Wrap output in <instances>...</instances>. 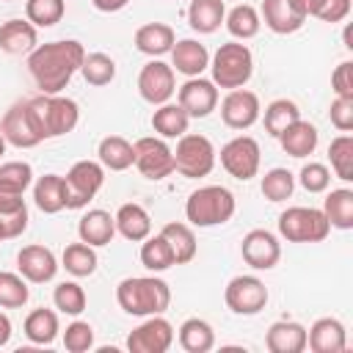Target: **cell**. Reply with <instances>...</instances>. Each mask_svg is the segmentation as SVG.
Masks as SVG:
<instances>
[{
    "label": "cell",
    "instance_id": "obj_28",
    "mask_svg": "<svg viewBox=\"0 0 353 353\" xmlns=\"http://www.w3.org/2000/svg\"><path fill=\"white\" fill-rule=\"evenodd\" d=\"M77 237L94 248L108 245L116 237V221L108 210H88L77 223Z\"/></svg>",
    "mask_w": 353,
    "mask_h": 353
},
{
    "label": "cell",
    "instance_id": "obj_3",
    "mask_svg": "<svg viewBox=\"0 0 353 353\" xmlns=\"http://www.w3.org/2000/svg\"><path fill=\"white\" fill-rule=\"evenodd\" d=\"M33 124L41 135V141L47 138H61L66 132H72L80 121V108L74 99L61 97V94H39L28 99Z\"/></svg>",
    "mask_w": 353,
    "mask_h": 353
},
{
    "label": "cell",
    "instance_id": "obj_8",
    "mask_svg": "<svg viewBox=\"0 0 353 353\" xmlns=\"http://www.w3.org/2000/svg\"><path fill=\"white\" fill-rule=\"evenodd\" d=\"M105 182V168L97 160H77L66 176H63V199H66V210H83L88 207V201L99 193Z\"/></svg>",
    "mask_w": 353,
    "mask_h": 353
},
{
    "label": "cell",
    "instance_id": "obj_44",
    "mask_svg": "<svg viewBox=\"0 0 353 353\" xmlns=\"http://www.w3.org/2000/svg\"><path fill=\"white\" fill-rule=\"evenodd\" d=\"M328 160H331V171L342 182H350L353 179V135L350 132H342V135H336L331 141Z\"/></svg>",
    "mask_w": 353,
    "mask_h": 353
},
{
    "label": "cell",
    "instance_id": "obj_10",
    "mask_svg": "<svg viewBox=\"0 0 353 353\" xmlns=\"http://www.w3.org/2000/svg\"><path fill=\"white\" fill-rule=\"evenodd\" d=\"M259 163H262V152H259L256 138H251V135H237L221 146L223 171L240 182H248L251 176H256Z\"/></svg>",
    "mask_w": 353,
    "mask_h": 353
},
{
    "label": "cell",
    "instance_id": "obj_16",
    "mask_svg": "<svg viewBox=\"0 0 353 353\" xmlns=\"http://www.w3.org/2000/svg\"><path fill=\"white\" fill-rule=\"evenodd\" d=\"M176 102L190 119H207L218 108V85L201 74L188 77L176 91Z\"/></svg>",
    "mask_w": 353,
    "mask_h": 353
},
{
    "label": "cell",
    "instance_id": "obj_34",
    "mask_svg": "<svg viewBox=\"0 0 353 353\" xmlns=\"http://www.w3.org/2000/svg\"><path fill=\"white\" fill-rule=\"evenodd\" d=\"M176 339H179V347L188 350V353H207V350L215 347V331L201 317H188L179 325Z\"/></svg>",
    "mask_w": 353,
    "mask_h": 353
},
{
    "label": "cell",
    "instance_id": "obj_17",
    "mask_svg": "<svg viewBox=\"0 0 353 353\" xmlns=\"http://www.w3.org/2000/svg\"><path fill=\"white\" fill-rule=\"evenodd\" d=\"M262 105L259 97L248 88H232L223 99H221V119L226 127L232 130H248L259 121Z\"/></svg>",
    "mask_w": 353,
    "mask_h": 353
},
{
    "label": "cell",
    "instance_id": "obj_50",
    "mask_svg": "<svg viewBox=\"0 0 353 353\" xmlns=\"http://www.w3.org/2000/svg\"><path fill=\"white\" fill-rule=\"evenodd\" d=\"M328 116H331V124L339 132H350L353 130V99L350 97H334V102L328 108Z\"/></svg>",
    "mask_w": 353,
    "mask_h": 353
},
{
    "label": "cell",
    "instance_id": "obj_7",
    "mask_svg": "<svg viewBox=\"0 0 353 353\" xmlns=\"http://www.w3.org/2000/svg\"><path fill=\"white\" fill-rule=\"evenodd\" d=\"M215 146L207 135L185 132L176 138L174 149V171H179L185 179H201L215 168Z\"/></svg>",
    "mask_w": 353,
    "mask_h": 353
},
{
    "label": "cell",
    "instance_id": "obj_43",
    "mask_svg": "<svg viewBox=\"0 0 353 353\" xmlns=\"http://www.w3.org/2000/svg\"><path fill=\"white\" fill-rule=\"evenodd\" d=\"M66 0H25V19L36 28H52L63 19Z\"/></svg>",
    "mask_w": 353,
    "mask_h": 353
},
{
    "label": "cell",
    "instance_id": "obj_11",
    "mask_svg": "<svg viewBox=\"0 0 353 353\" xmlns=\"http://www.w3.org/2000/svg\"><path fill=\"white\" fill-rule=\"evenodd\" d=\"M226 306L240 317H254L268 306V287L256 276H234L223 290Z\"/></svg>",
    "mask_w": 353,
    "mask_h": 353
},
{
    "label": "cell",
    "instance_id": "obj_52",
    "mask_svg": "<svg viewBox=\"0 0 353 353\" xmlns=\"http://www.w3.org/2000/svg\"><path fill=\"white\" fill-rule=\"evenodd\" d=\"M347 14H350V0H325V6H323V11L317 14V19L334 25V22H342Z\"/></svg>",
    "mask_w": 353,
    "mask_h": 353
},
{
    "label": "cell",
    "instance_id": "obj_23",
    "mask_svg": "<svg viewBox=\"0 0 353 353\" xmlns=\"http://www.w3.org/2000/svg\"><path fill=\"white\" fill-rule=\"evenodd\" d=\"M265 347L270 353H303L306 328L295 320H276L265 334Z\"/></svg>",
    "mask_w": 353,
    "mask_h": 353
},
{
    "label": "cell",
    "instance_id": "obj_21",
    "mask_svg": "<svg viewBox=\"0 0 353 353\" xmlns=\"http://www.w3.org/2000/svg\"><path fill=\"white\" fill-rule=\"evenodd\" d=\"M171 69L185 77H199L204 69H210V52L196 39H179L171 47Z\"/></svg>",
    "mask_w": 353,
    "mask_h": 353
},
{
    "label": "cell",
    "instance_id": "obj_45",
    "mask_svg": "<svg viewBox=\"0 0 353 353\" xmlns=\"http://www.w3.org/2000/svg\"><path fill=\"white\" fill-rule=\"evenodd\" d=\"M259 190H262V196H265L268 201H273V204L287 201V199L292 196V190H295V176H292V171H287V168H270V171L262 176Z\"/></svg>",
    "mask_w": 353,
    "mask_h": 353
},
{
    "label": "cell",
    "instance_id": "obj_46",
    "mask_svg": "<svg viewBox=\"0 0 353 353\" xmlns=\"http://www.w3.org/2000/svg\"><path fill=\"white\" fill-rule=\"evenodd\" d=\"M28 298H30L28 281L19 273L0 270V306L3 309H19L28 303Z\"/></svg>",
    "mask_w": 353,
    "mask_h": 353
},
{
    "label": "cell",
    "instance_id": "obj_37",
    "mask_svg": "<svg viewBox=\"0 0 353 353\" xmlns=\"http://www.w3.org/2000/svg\"><path fill=\"white\" fill-rule=\"evenodd\" d=\"M25 336L33 342V345H52L61 325H58V314L52 309H33L28 317H25V325H22Z\"/></svg>",
    "mask_w": 353,
    "mask_h": 353
},
{
    "label": "cell",
    "instance_id": "obj_25",
    "mask_svg": "<svg viewBox=\"0 0 353 353\" xmlns=\"http://www.w3.org/2000/svg\"><path fill=\"white\" fill-rule=\"evenodd\" d=\"M132 41H135V50L138 52H143L149 58H160V55L171 52L176 36H174V28L165 25V22H146V25H141L135 30Z\"/></svg>",
    "mask_w": 353,
    "mask_h": 353
},
{
    "label": "cell",
    "instance_id": "obj_49",
    "mask_svg": "<svg viewBox=\"0 0 353 353\" xmlns=\"http://www.w3.org/2000/svg\"><path fill=\"white\" fill-rule=\"evenodd\" d=\"M25 229H28V204L11 212H0V240L22 237Z\"/></svg>",
    "mask_w": 353,
    "mask_h": 353
},
{
    "label": "cell",
    "instance_id": "obj_58",
    "mask_svg": "<svg viewBox=\"0 0 353 353\" xmlns=\"http://www.w3.org/2000/svg\"><path fill=\"white\" fill-rule=\"evenodd\" d=\"M0 243H3V240H0Z\"/></svg>",
    "mask_w": 353,
    "mask_h": 353
},
{
    "label": "cell",
    "instance_id": "obj_53",
    "mask_svg": "<svg viewBox=\"0 0 353 353\" xmlns=\"http://www.w3.org/2000/svg\"><path fill=\"white\" fill-rule=\"evenodd\" d=\"M292 6H295V11H298L303 19H309V17H317V14L323 11L325 0H292Z\"/></svg>",
    "mask_w": 353,
    "mask_h": 353
},
{
    "label": "cell",
    "instance_id": "obj_13",
    "mask_svg": "<svg viewBox=\"0 0 353 353\" xmlns=\"http://www.w3.org/2000/svg\"><path fill=\"white\" fill-rule=\"evenodd\" d=\"M171 345H174V325L163 314L143 317V323L132 328L127 336L130 353H165Z\"/></svg>",
    "mask_w": 353,
    "mask_h": 353
},
{
    "label": "cell",
    "instance_id": "obj_39",
    "mask_svg": "<svg viewBox=\"0 0 353 353\" xmlns=\"http://www.w3.org/2000/svg\"><path fill=\"white\" fill-rule=\"evenodd\" d=\"M259 119H262V124H265V132L273 135V138H279L292 121L301 119V110H298V105H295L292 99H273V102L259 113Z\"/></svg>",
    "mask_w": 353,
    "mask_h": 353
},
{
    "label": "cell",
    "instance_id": "obj_22",
    "mask_svg": "<svg viewBox=\"0 0 353 353\" xmlns=\"http://www.w3.org/2000/svg\"><path fill=\"white\" fill-rule=\"evenodd\" d=\"M259 19L265 22L268 30H273L276 36H290L298 33L303 28V17L295 11L292 0H262V11Z\"/></svg>",
    "mask_w": 353,
    "mask_h": 353
},
{
    "label": "cell",
    "instance_id": "obj_9",
    "mask_svg": "<svg viewBox=\"0 0 353 353\" xmlns=\"http://www.w3.org/2000/svg\"><path fill=\"white\" fill-rule=\"evenodd\" d=\"M135 149V168L141 171V176L160 182L165 176L174 174V149L165 143V138L160 135H143L132 143Z\"/></svg>",
    "mask_w": 353,
    "mask_h": 353
},
{
    "label": "cell",
    "instance_id": "obj_38",
    "mask_svg": "<svg viewBox=\"0 0 353 353\" xmlns=\"http://www.w3.org/2000/svg\"><path fill=\"white\" fill-rule=\"evenodd\" d=\"M223 25H226V30H229L237 41H248V39H254V36L259 33L262 19H259V11H256L254 6L240 3V6H234V8L223 17Z\"/></svg>",
    "mask_w": 353,
    "mask_h": 353
},
{
    "label": "cell",
    "instance_id": "obj_57",
    "mask_svg": "<svg viewBox=\"0 0 353 353\" xmlns=\"http://www.w3.org/2000/svg\"><path fill=\"white\" fill-rule=\"evenodd\" d=\"M8 3H14V0H8Z\"/></svg>",
    "mask_w": 353,
    "mask_h": 353
},
{
    "label": "cell",
    "instance_id": "obj_2",
    "mask_svg": "<svg viewBox=\"0 0 353 353\" xmlns=\"http://www.w3.org/2000/svg\"><path fill=\"white\" fill-rule=\"evenodd\" d=\"M116 301L132 317H152L171 306V287L157 276H130L119 281Z\"/></svg>",
    "mask_w": 353,
    "mask_h": 353
},
{
    "label": "cell",
    "instance_id": "obj_30",
    "mask_svg": "<svg viewBox=\"0 0 353 353\" xmlns=\"http://www.w3.org/2000/svg\"><path fill=\"white\" fill-rule=\"evenodd\" d=\"M223 17H226L223 0H190L188 6V25L201 36L215 33L223 25Z\"/></svg>",
    "mask_w": 353,
    "mask_h": 353
},
{
    "label": "cell",
    "instance_id": "obj_27",
    "mask_svg": "<svg viewBox=\"0 0 353 353\" xmlns=\"http://www.w3.org/2000/svg\"><path fill=\"white\" fill-rule=\"evenodd\" d=\"M113 221H116V232H119L124 240H130V243H141V240H146V237L152 234V218H149V212H146L141 204H135V201L121 204V207L116 210Z\"/></svg>",
    "mask_w": 353,
    "mask_h": 353
},
{
    "label": "cell",
    "instance_id": "obj_26",
    "mask_svg": "<svg viewBox=\"0 0 353 353\" xmlns=\"http://www.w3.org/2000/svg\"><path fill=\"white\" fill-rule=\"evenodd\" d=\"M317 141H320L317 127H314L312 121H303V119L292 121V124L279 135L281 149H284L290 157H298V160L309 157V154L317 149Z\"/></svg>",
    "mask_w": 353,
    "mask_h": 353
},
{
    "label": "cell",
    "instance_id": "obj_33",
    "mask_svg": "<svg viewBox=\"0 0 353 353\" xmlns=\"http://www.w3.org/2000/svg\"><path fill=\"white\" fill-rule=\"evenodd\" d=\"M33 201L44 215H55L66 210L63 199V176L61 174H44L33 182Z\"/></svg>",
    "mask_w": 353,
    "mask_h": 353
},
{
    "label": "cell",
    "instance_id": "obj_40",
    "mask_svg": "<svg viewBox=\"0 0 353 353\" xmlns=\"http://www.w3.org/2000/svg\"><path fill=\"white\" fill-rule=\"evenodd\" d=\"M141 265L152 273H163L174 265V254H171V245L163 234H149L146 240H141Z\"/></svg>",
    "mask_w": 353,
    "mask_h": 353
},
{
    "label": "cell",
    "instance_id": "obj_12",
    "mask_svg": "<svg viewBox=\"0 0 353 353\" xmlns=\"http://www.w3.org/2000/svg\"><path fill=\"white\" fill-rule=\"evenodd\" d=\"M174 91H176V74L165 61L152 58L149 63H143V69L138 72V94L143 102L157 108V105L168 102L174 97Z\"/></svg>",
    "mask_w": 353,
    "mask_h": 353
},
{
    "label": "cell",
    "instance_id": "obj_54",
    "mask_svg": "<svg viewBox=\"0 0 353 353\" xmlns=\"http://www.w3.org/2000/svg\"><path fill=\"white\" fill-rule=\"evenodd\" d=\"M127 3H130V0H91V6H94L97 11H102V14H116V11H121Z\"/></svg>",
    "mask_w": 353,
    "mask_h": 353
},
{
    "label": "cell",
    "instance_id": "obj_35",
    "mask_svg": "<svg viewBox=\"0 0 353 353\" xmlns=\"http://www.w3.org/2000/svg\"><path fill=\"white\" fill-rule=\"evenodd\" d=\"M97 265H99V256H97V248L94 245H88V243H69L66 248H63V256H61V268L69 273V276H74V279H85V276H91L94 270H97Z\"/></svg>",
    "mask_w": 353,
    "mask_h": 353
},
{
    "label": "cell",
    "instance_id": "obj_47",
    "mask_svg": "<svg viewBox=\"0 0 353 353\" xmlns=\"http://www.w3.org/2000/svg\"><path fill=\"white\" fill-rule=\"evenodd\" d=\"M63 347L69 353H85L94 347V328L85 320H72L63 331Z\"/></svg>",
    "mask_w": 353,
    "mask_h": 353
},
{
    "label": "cell",
    "instance_id": "obj_19",
    "mask_svg": "<svg viewBox=\"0 0 353 353\" xmlns=\"http://www.w3.org/2000/svg\"><path fill=\"white\" fill-rule=\"evenodd\" d=\"M58 259L47 245H22L17 254V270L28 284H47L58 273Z\"/></svg>",
    "mask_w": 353,
    "mask_h": 353
},
{
    "label": "cell",
    "instance_id": "obj_4",
    "mask_svg": "<svg viewBox=\"0 0 353 353\" xmlns=\"http://www.w3.org/2000/svg\"><path fill=\"white\" fill-rule=\"evenodd\" d=\"M234 210H237L234 193L223 185H201L185 201V218L190 226H199V229H210L232 221Z\"/></svg>",
    "mask_w": 353,
    "mask_h": 353
},
{
    "label": "cell",
    "instance_id": "obj_6",
    "mask_svg": "<svg viewBox=\"0 0 353 353\" xmlns=\"http://www.w3.org/2000/svg\"><path fill=\"white\" fill-rule=\"evenodd\" d=\"M331 223L317 207H287L279 215V234L287 243H323Z\"/></svg>",
    "mask_w": 353,
    "mask_h": 353
},
{
    "label": "cell",
    "instance_id": "obj_42",
    "mask_svg": "<svg viewBox=\"0 0 353 353\" xmlns=\"http://www.w3.org/2000/svg\"><path fill=\"white\" fill-rule=\"evenodd\" d=\"M80 74H83V80L88 85H97V88L99 85H108L116 77V61L110 55H105V52H85L83 66H80Z\"/></svg>",
    "mask_w": 353,
    "mask_h": 353
},
{
    "label": "cell",
    "instance_id": "obj_48",
    "mask_svg": "<svg viewBox=\"0 0 353 353\" xmlns=\"http://www.w3.org/2000/svg\"><path fill=\"white\" fill-rule=\"evenodd\" d=\"M298 182L306 193H325L331 185V171L323 163H306L298 174Z\"/></svg>",
    "mask_w": 353,
    "mask_h": 353
},
{
    "label": "cell",
    "instance_id": "obj_41",
    "mask_svg": "<svg viewBox=\"0 0 353 353\" xmlns=\"http://www.w3.org/2000/svg\"><path fill=\"white\" fill-rule=\"evenodd\" d=\"M52 303H55V309L61 314L80 317L85 312V306H88V298H85V290L77 281H61L52 290Z\"/></svg>",
    "mask_w": 353,
    "mask_h": 353
},
{
    "label": "cell",
    "instance_id": "obj_20",
    "mask_svg": "<svg viewBox=\"0 0 353 353\" xmlns=\"http://www.w3.org/2000/svg\"><path fill=\"white\" fill-rule=\"evenodd\" d=\"M306 347L312 353H342L347 347V331L336 317H320L306 331Z\"/></svg>",
    "mask_w": 353,
    "mask_h": 353
},
{
    "label": "cell",
    "instance_id": "obj_15",
    "mask_svg": "<svg viewBox=\"0 0 353 353\" xmlns=\"http://www.w3.org/2000/svg\"><path fill=\"white\" fill-rule=\"evenodd\" d=\"M0 132H3L6 143L17 146V149H33V146L41 143V135H39V130H36V124H33L28 99L14 102V105L6 110V116H3V121H0Z\"/></svg>",
    "mask_w": 353,
    "mask_h": 353
},
{
    "label": "cell",
    "instance_id": "obj_18",
    "mask_svg": "<svg viewBox=\"0 0 353 353\" xmlns=\"http://www.w3.org/2000/svg\"><path fill=\"white\" fill-rule=\"evenodd\" d=\"M240 254L254 270H273L281 259V243L268 229H251L240 243Z\"/></svg>",
    "mask_w": 353,
    "mask_h": 353
},
{
    "label": "cell",
    "instance_id": "obj_5",
    "mask_svg": "<svg viewBox=\"0 0 353 353\" xmlns=\"http://www.w3.org/2000/svg\"><path fill=\"white\" fill-rule=\"evenodd\" d=\"M210 72L218 88H243L254 74V55L243 41H226L210 58Z\"/></svg>",
    "mask_w": 353,
    "mask_h": 353
},
{
    "label": "cell",
    "instance_id": "obj_36",
    "mask_svg": "<svg viewBox=\"0 0 353 353\" xmlns=\"http://www.w3.org/2000/svg\"><path fill=\"white\" fill-rule=\"evenodd\" d=\"M323 212L334 229L350 232L353 229V190L350 188H336L325 196Z\"/></svg>",
    "mask_w": 353,
    "mask_h": 353
},
{
    "label": "cell",
    "instance_id": "obj_55",
    "mask_svg": "<svg viewBox=\"0 0 353 353\" xmlns=\"http://www.w3.org/2000/svg\"><path fill=\"white\" fill-rule=\"evenodd\" d=\"M8 339H11V320L0 312V347H6Z\"/></svg>",
    "mask_w": 353,
    "mask_h": 353
},
{
    "label": "cell",
    "instance_id": "obj_31",
    "mask_svg": "<svg viewBox=\"0 0 353 353\" xmlns=\"http://www.w3.org/2000/svg\"><path fill=\"white\" fill-rule=\"evenodd\" d=\"M97 157L102 163V168H110V171H127L132 168L135 163V149L127 138L121 135H105L97 146Z\"/></svg>",
    "mask_w": 353,
    "mask_h": 353
},
{
    "label": "cell",
    "instance_id": "obj_24",
    "mask_svg": "<svg viewBox=\"0 0 353 353\" xmlns=\"http://www.w3.org/2000/svg\"><path fill=\"white\" fill-rule=\"evenodd\" d=\"M39 44L36 25L28 19H8L0 25V50L6 55H30Z\"/></svg>",
    "mask_w": 353,
    "mask_h": 353
},
{
    "label": "cell",
    "instance_id": "obj_56",
    "mask_svg": "<svg viewBox=\"0 0 353 353\" xmlns=\"http://www.w3.org/2000/svg\"><path fill=\"white\" fill-rule=\"evenodd\" d=\"M6 154V138H3V132H0V157Z\"/></svg>",
    "mask_w": 353,
    "mask_h": 353
},
{
    "label": "cell",
    "instance_id": "obj_1",
    "mask_svg": "<svg viewBox=\"0 0 353 353\" xmlns=\"http://www.w3.org/2000/svg\"><path fill=\"white\" fill-rule=\"evenodd\" d=\"M83 58L85 47L77 39H58L36 44V50L28 55V72L41 94H61L80 72Z\"/></svg>",
    "mask_w": 353,
    "mask_h": 353
},
{
    "label": "cell",
    "instance_id": "obj_32",
    "mask_svg": "<svg viewBox=\"0 0 353 353\" xmlns=\"http://www.w3.org/2000/svg\"><path fill=\"white\" fill-rule=\"evenodd\" d=\"M188 124H190V116L182 110L179 102H163L157 105V110L152 113V130L160 135V138H179L188 132Z\"/></svg>",
    "mask_w": 353,
    "mask_h": 353
},
{
    "label": "cell",
    "instance_id": "obj_14",
    "mask_svg": "<svg viewBox=\"0 0 353 353\" xmlns=\"http://www.w3.org/2000/svg\"><path fill=\"white\" fill-rule=\"evenodd\" d=\"M33 185V168L25 160L0 163V212L25 207V190Z\"/></svg>",
    "mask_w": 353,
    "mask_h": 353
},
{
    "label": "cell",
    "instance_id": "obj_29",
    "mask_svg": "<svg viewBox=\"0 0 353 353\" xmlns=\"http://www.w3.org/2000/svg\"><path fill=\"white\" fill-rule=\"evenodd\" d=\"M168 245H171V254H174V265H188L196 259L199 254V243H196V234H193V226L190 223H182V221H171L163 226L160 232Z\"/></svg>",
    "mask_w": 353,
    "mask_h": 353
},
{
    "label": "cell",
    "instance_id": "obj_51",
    "mask_svg": "<svg viewBox=\"0 0 353 353\" xmlns=\"http://www.w3.org/2000/svg\"><path fill=\"white\" fill-rule=\"evenodd\" d=\"M331 88L336 97H350L353 99V63L350 61H342L334 74H331Z\"/></svg>",
    "mask_w": 353,
    "mask_h": 353
}]
</instances>
